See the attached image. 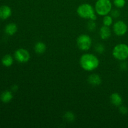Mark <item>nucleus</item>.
I'll return each instance as SVG.
<instances>
[{
    "mask_svg": "<svg viewBox=\"0 0 128 128\" xmlns=\"http://www.w3.org/2000/svg\"><path fill=\"white\" fill-rule=\"evenodd\" d=\"M80 64L82 69L87 71L96 70L100 64L98 58L92 54H84L80 59Z\"/></svg>",
    "mask_w": 128,
    "mask_h": 128,
    "instance_id": "nucleus-1",
    "label": "nucleus"
},
{
    "mask_svg": "<svg viewBox=\"0 0 128 128\" xmlns=\"http://www.w3.org/2000/svg\"><path fill=\"white\" fill-rule=\"evenodd\" d=\"M77 13L81 18L85 19H90L91 20H96V15L94 10L91 4L84 3L80 5L77 9Z\"/></svg>",
    "mask_w": 128,
    "mask_h": 128,
    "instance_id": "nucleus-2",
    "label": "nucleus"
},
{
    "mask_svg": "<svg viewBox=\"0 0 128 128\" xmlns=\"http://www.w3.org/2000/svg\"><path fill=\"white\" fill-rule=\"evenodd\" d=\"M112 4L110 0H98L95 4L96 13L100 16L108 15L111 11Z\"/></svg>",
    "mask_w": 128,
    "mask_h": 128,
    "instance_id": "nucleus-3",
    "label": "nucleus"
},
{
    "mask_svg": "<svg viewBox=\"0 0 128 128\" xmlns=\"http://www.w3.org/2000/svg\"><path fill=\"white\" fill-rule=\"evenodd\" d=\"M112 55L116 60L124 61L128 58V46L126 44L116 45L112 51Z\"/></svg>",
    "mask_w": 128,
    "mask_h": 128,
    "instance_id": "nucleus-4",
    "label": "nucleus"
},
{
    "mask_svg": "<svg viewBox=\"0 0 128 128\" xmlns=\"http://www.w3.org/2000/svg\"><path fill=\"white\" fill-rule=\"evenodd\" d=\"M92 44L91 38L86 34H81L78 38L77 45L79 49L82 51H88L90 50Z\"/></svg>",
    "mask_w": 128,
    "mask_h": 128,
    "instance_id": "nucleus-5",
    "label": "nucleus"
},
{
    "mask_svg": "<svg viewBox=\"0 0 128 128\" xmlns=\"http://www.w3.org/2000/svg\"><path fill=\"white\" fill-rule=\"evenodd\" d=\"M14 58L18 62L24 63L30 60V54L28 51L25 49L20 48L15 51Z\"/></svg>",
    "mask_w": 128,
    "mask_h": 128,
    "instance_id": "nucleus-6",
    "label": "nucleus"
},
{
    "mask_svg": "<svg viewBox=\"0 0 128 128\" xmlns=\"http://www.w3.org/2000/svg\"><path fill=\"white\" fill-rule=\"evenodd\" d=\"M113 30L114 33L118 36H123L127 32L128 26L124 21H119L114 23L113 26Z\"/></svg>",
    "mask_w": 128,
    "mask_h": 128,
    "instance_id": "nucleus-7",
    "label": "nucleus"
},
{
    "mask_svg": "<svg viewBox=\"0 0 128 128\" xmlns=\"http://www.w3.org/2000/svg\"><path fill=\"white\" fill-rule=\"evenodd\" d=\"M12 14L11 8L8 6L4 5L0 7V19L1 20H6L10 17Z\"/></svg>",
    "mask_w": 128,
    "mask_h": 128,
    "instance_id": "nucleus-8",
    "label": "nucleus"
},
{
    "mask_svg": "<svg viewBox=\"0 0 128 128\" xmlns=\"http://www.w3.org/2000/svg\"><path fill=\"white\" fill-rule=\"evenodd\" d=\"M110 100L112 104L115 106H120L122 104V99L121 96L117 92L112 93L110 97Z\"/></svg>",
    "mask_w": 128,
    "mask_h": 128,
    "instance_id": "nucleus-9",
    "label": "nucleus"
},
{
    "mask_svg": "<svg viewBox=\"0 0 128 128\" xmlns=\"http://www.w3.org/2000/svg\"><path fill=\"white\" fill-rule=\"evenodd\" d=\"M111 32L109 26L104 25L102 27H101L100 31V35L101 39H102V40H107V39H108L111 36Z\"/></svg>",
    "mask_w": 128,
    "mask_h": 128,
    "instance_id": "nucleus-10",
    "label": "nucleus"
},
{
    "mask_svg": "<svg viewBox=\"0 0 128 128\" xmlns=\"http://www.w3.org/2000/svg\"><path fill=\"white\" fill-rule=\"evenodd\" d=\"M88 82L92 86H98L101 84V79L99 75L92 74L89 76Z\"/></svg>",
    "mask_w": 128,
    "mask_h": 128,
    "instance_id": "nucleus-11",
    "label": "nucleus"
},
{
    "mask_svg": "<svg viewBox=\"0 0 128 128\" xmlns=\"http://www.w3.org/2000/svg\"><path fill=\"white\" fill-rule=\"evenodd\" d=\"M17 26H16V24L12 23V22L8 24L5 27V32L8 35H10V36H12V35L14 34L16 31H17Z\"/></svg>",
    "mask_w": 128,
    "mask_h": 128,
    "instance_id": "nucleus-12",
    "label": "nucleus"
},
{
    "mask_svg": "<svg viewBox=\"0 0 128 128\" xmlns=\"http://www.w3.org/2000/svg\"><path fill=\"white\" fill-rule=\"evenodd\" d=\"M12 97H13V96H12V94L11 91H5L1 94L0 99H1V101L3 102L4 103H8L11 101Z\"/></svg>",
    "mask_w": 128,
    "mask_h": 128,
    "instance_id": "nucleus-13",
    "label": "nucleus"
},
{
    "mask_svg": "<svg viewBox=\"0 0 128 128\" xmlns=\"http://www.w3.org/2000/svg\"><path fill=\"white\" fill-rule=\"evenodd\" d=\"M46 45L42 42H38L34 46L35 51L39 54H43L46 51Z\"/></svg>",
    "mask_w": 128,
    "mask_h": 128,
    "instance_id": "nucleus-14",
    "label": "nucleus"
},
{
    "mask_svg": "<svg viewBox=\"0 0 128 128\" xmlns=\"http://www.w3.org/2000/svg\"><path fill=\"white\" fill-rule=\"evenodd\" d=\"M2 64L6 67H10L13 63V58L10 54H6L2 58Z\"/></svg>",
    "mask_w": 128,
    "mask_h": 128,
    "instance_id": "nucleus-15",
    "label": "nucleus"
},
{
    "mask_svg": "<svg viewBox=\"0 0 128 128\" xmlns=\"http://www.w3.org/2000/svg\"><path fill=\"white\" fill-rule=\"evenodd\" d=\"M112 18L111 16L106 15L103 18V24L104 26H110L112 24Z\"/></svg>",
    "mask_w": 128,
    "mask_h": 128,
    "instance_id": "nucleus-16",
    "label": "nucleus"
},
{
    "mask_svg": "<svg viewBox=\"0 0 128 128\" xmlns=\"http://www.w3.org/2000/svg\"><path fill=\"white\" fill-rule=\"evenodd\" d=\"M114 4L115 6L118 8H123L126 4V1L125 0H114Z\"/></svg>",
    "mask_w": 128,
    "mask_h": 128,
    "instance_id": "nucleus-17",
    "label": "nucleus"
},
{
    "mask_svg": "<svg viewBox=\"0 0 128 128\" xmlns=\"http://www.w3.org/2000/svg\"><path fill=\"white\" fill-rule=\"evenodd\" d=\"M64 118L66 120H67L68 121H72L74 120V116L73 114L71 112H66L64 115Z\"/></svg>",
    "mask_w": 128,
    "mask_h": 128,
    "instance_id": "nucleus-18",
    "label": "nucleus"
},
{
    "mask_svg": "<svg viewBox=\"0 0 128 128\" xmlns=\"http://www.w3.org/2000/svg\"><path fill=\"white\" fill-rule=\"evenodd\" d=\"M120 111L121 114H127L128 112V109L127 107H126V106H120Z\"/></svg>",
    "mask_w": 128,
    "mask_h": 128,
    "instance_id": "nucleus-19",
    "label": "nucleus"
},
{
    "mask_svg": "<svg viewBox=\"0 0 128 128\" xmlns=\"http://www.w3.org/2000/svg\"><path fill=\"white\" fill-rule=\"evenodd\" d=\"M88 28L90 30H94L96 28V24L94 22L93 20H91L90 22L88 23Z\"/></svg>",
    "mask_w": 128,
    "mask_h": 128,
    "instance_id": "nucleus-20",
    "label": "nucleus"
},
{
    "mask_svg": "<svg viewBox=\"0 0 128 128\" xmlns=\"http://www.w3.org/2000/svg\"><path fill=\"white\" fill-rule=\"evenodd\" d=\"M104 48L102 45L101 44H98L97 46H96V51H98V52H100V53H102V52L104 51Z\"/></svg>",
    "mask_w": 128,
    "mask_h": 128,
    "instance_id": "nucleus-21",
    "label": "nucleus"
},
{
    "mask_svg": "<svg viewBox=\"0 0 128 128\" xmlns=\"http://www.w3.org/2000/svg\"><path fill=\"white\" fill-rule=\"evenodd\" d=\"M112 16L114 18H118L120 14V11H118V10H114L112 11Z\"/></svg>",
    "mask_w": 128,
    "mask_h": 128,
    "instance_id": "nucleus-22",
    "label": "nucleus"
},
{
    "mask_svg": "<svg viewBox=\"0 0 128 128\" xmlns=\"http://www.w3.org/2000/svg\"><path fill=\"white\" fill-rule=\"evenodd\" d=\"M18 89V87L16 86H12V90H13V91H16V90H17Z\"/></svg>",
    "mask_w": 128,
    "mask_h": 128,
    "instance_id": "nucleus-23",
    "label": "nucleus"
}]
</instances>
